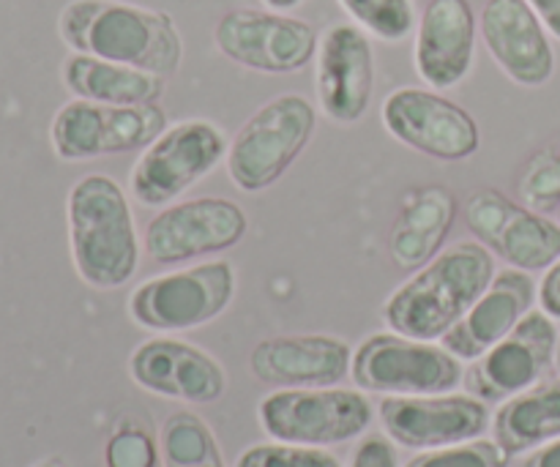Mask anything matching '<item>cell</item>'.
<instances>
[{
  "label": "cell",
  "mask_w": 560,
  "mask_h": 467,
  "mask_svg": "<svg viewBox=\"0 0 560 467\" xmlns=\"http://www.w3.org/2000/svg\"><path fill=\"white\" fill-rule=\"evenodd\" d=\"M495 255L479 241H459L399 284L383 306L394 334L435 342L443 339L495 279Z\"/></svg>",
  "instance_id": "6da1fadb"
},
{
  "label": "cell",
  "mask_w": 560,
  "mask_h": 467,
  "mask_svg": "<svg viewBox=\"0 0 560 467\" xmlns=\"http://www.w3.org/2000/svg\"><path fill=\"white\" fill-rule=\"evenodd\" d=\"M71 52L115 60L173 77L184 63V38L173 16L126 0H71L58 16Z\"/></svg>",
  "instance_id": "7a4b0ae2"
},
{
  "label": "cell",
  "mask_w": 560,
  "mask_h": 467,
  "mask_svg": "<svg viewBox=\"0 0 560 467\" xmlns=\"http://www.w3.org/2000/svg\"><path fill=\"white\" fill-rule=\"evenodd\" d=\"M77 277L96 290L124 288L140 266V235L124 186L104 173L77 180L66 197Z\"/></svg>",
  "instance_id": "3957f363"
},
{
  "label": "cell",
  "mask_w": 560,
  "mask_h": 467,
  "mask_svg": "<svg viewBox=\"0 0 560 467\" xmlns=\"http://www.w3.org/2000/svg\"><path fill=\"white\" fill-rule=\"evenodd\" d=\"M317 129V109L301 93H282L262 104L228 148V173L246 195L271 189L304 153Z\"/></svg>",
  "instance_id": "277c9868"
},
{
  "label": "cell",
  "mask_w": 560,
  "mask_h": 467,
  "mask_svg": "<svg viewBox=\"0 0 560 467\" xmlns=\"http://www.w3.org/2000/svg\"><path fill=\"white\" fill-rule=\"evenodd\" d=\"M228 135L213 120L189 118L167 126L131 167L129 189L145 208H167L200 184L228 156Z\"/></svg>",
  "instance_id": "5b68a950"
},
{
  "label": "cell",
  "mask_w": 560,
  "mask_h": 467,
  "mask_svg": "<svg viewBox=\"0 0 560 467\" xmlns=\"http://www.w3.org/2000/svg\"><path fill=\"white\" fill-rule=\"evenodd\" d=\"M167 126V113L159 104L126 107L71 98L55 113L49 142L60 162H91L145 151Z\"/></svg>",
  "instance_id": "8992f818"
},
{
  "label": "cell",
  "mask_w": 560,
  "mask_h": 467,
  "mask_svg": "<svg viewBox=\"0 0 560 467\" xmlns=\"http://www.w3.org/2000/svg\"><path fill=\"white\" fill-rule=\"evenodd\" d=\"M350 377L361 392L430 397L452 394L463 383V364L443 345L402 334H375L353 353Z\"/></svg>",
  "instance_id": "52a82bcc"
},
{
  "label": "cell",
  "mask_w": 560,
  "mask_h": 467,
  "mask_svg": "<svg viewBox=\"0 0 560 467\" xmlns=\"http://www.w3.org/2000/svg\"><path fill=\"white\" fill-rule=\"evenodd\" d=\"M233 299V262L211 260L137 284L129 315L137 326L151 331H191L224 315Z\"/></svg>",
  "instance_id": "ba28073f"
},
{
  "label": "cell",
  "mask_w": 560,
  "mask_h": 467,
  "mask_svg": "<svg viewBox=\"0 0 560 467\" xmlns=\"http://www.w3.org/2000/svg\"><path fill=\"white\" fill-rule=\"evenodd\" d=\"M268 437L299 446H339L361 437L372 424V402L348 388H279L260 402Z\"/></svg>",
  "instance_id": "9c48e42d"
},
{
  "label": "cell",
  "mask_w": 560,
  "mask_h": 467,
  "mask_svg": "<svg viewBox=\"0 0 560 467\" xmlns=\"http://www.w3.org/2000/svg\"><path fill=\"white\" fill-rule=\"evenodd\" d=\"M213 44L235 66L260 74H295L317 55L315 27L282 11L233 9L219 16Z\"/></svg>",
  "instance_id": "30bf717a"
},
{
  "label": "cell",
  "mask_w": 560,
  "mask_h": 467,
  "mask_svg": "<svg viewBox=\"0 0 560 467\" xmlns=\"http://www.w3.org/2000/svg\"><path fill=\"white\" fill-rule=\"evenodd\" d=\"M381 118L394 140L438 162H465L481 145L474 115L432 87H397L383 98Z\"/></svg>",
  "instance_id": "8fae6325"
},
{
  "label": "cell",
  "mask_w": 560,
  "mask_h": 467,
  "mask_svg": "<svg viewBox=\"0 0 560 467\" xmlns=\"http://www.w3.org/2000/svg\"><path fill=\"white\" fill-rule=\"evenodd\" d=\"M249 217L228 197H195L162 208L142 233L145 255L159 266L222 255L244 241Z\"/></svg>",
  "instance_id": "7c38bea8"
},
{
  "label": "cell",
  "mask_w": 560,
  "mask_h": 467,
  "mask_svg": "<svg viewBox=\"0 0 560 467\" xmlns=\"http://www.w3.org/2000/svg\"><path fill=\"white\" fill-rule=\"evenodd\" d=\"M465 224L479 244L520 271H547L560 257V222L520 206L498 189H479L465 200Z\"/></svg>",
  "instance_id": "4fadbf2b"
},
{
  "label": "cell",
  "mask_w": 560,
  "mask_h": 467,
  "mask_svg": "<svg viewBox=\"0 0 560 467\" xmlns=\"http://www.w3.org/2000/svg\"><path fill=\"white\" fill-rule=\"evenodd\" d=\"M317 104L339 126L359 124L375 93V49L370 33L339 22L320 36L315 55Z\"/></svg>",
  "instance_id": "5bb4252c"
},
{
  "label": "cell",
  "mask_w": 560,
  "mask_h": 467,
  "mask_svg": "<svg viewBox=\"0 0 560 467\" xmlns=\"http://www.w3.org/2000/svg\"><path fill=\"white\" fill-rule=\"evenodd\" d=\"M558 328L545 310H530L506 339L487 350L470 370V392L487 402L512 399L539 386L556 364Z\"/></svg>",
  "instance_id": "9a60e30c"
},
{
  "label": "cell",
  "mask_w": 560,
  "mask_h": 467,
  "mask_svg": "<svg viewBox=\"0 0 560 467\" xmlns=\"http://www.w3.org/2000/svg\"><path fill=\"white\" fill-rule=\"evenodd\" d=\"M377 413L394 443L421 452L476 441L490 430L487 405L463 394L388 397L383 399Z\"/></svg>",
  "instance_id": "2e32d148"
},
{
  "label": "cell",
  "mask_w": 560,
  "mask_h": 467,
  "mask_svg": "<svg viewBox=\"0 0 560 467\" xmlns=\"http://www.w3.org/2000/svg\"><path fill=\"white\" fill-rule=\"evenodd\" d=\"M479 33L498 69L517 85L541 87L556 77L552 36L525 0H487Z\"/></svg>",
  "instance_id": "e0dca14e"
},
{
  "label": "cell",
  "mask_w": 560,
  "mask_h": 467,
  "mask_svg": "<svg viewBox=\"0 0 560 467\" xmlns=\"http://www.w3.org/2000/svg\"><path fill=\"white\" fill-rule=\"evenodd\" d=\"M129 375L145 392L189 405H211L224 397L228 375L206 350L180 339H148L131 353Z\"/></svg>",
  "instance_id": "ac0fdd59"
},
{
  "label": "cell",
  "mask_w": 560,
  "mask_h": 467,
  "mask_svg": "<svg viewBox=\"0 0 560 467\" xmlns=\"http://www.w3.org/2000/svg\"><path fill=\"white\" fill-rule=\"evenodd\" d=\"M479 20L470 0H430L416 22L413 66L432 91L457 87L476 60Z\"/></svg>",
  "instance_id": "d6986e66"
},
{
  "label": "cell",
  "mask_w": 560,
  "mask_h": 467,
  "mask_svg": "<svg viewBox=\"0 0 560 467\" xmlns=\"http://www.w3.org/2000/svg\"><path fill=\"white\" fill-rule=\"evenodd\" d=\"M353 350L348 342L326 334L262 339L249 355V366L260 383L277 388H328L348 377Z\"/></svg>",
  "instance_id": "ffe728a7"
},
{
  "label": "cell",
  "mask_w": 560,
  "mask_h": 467,
  "mask_svg": "<svg viewBox=\"0 0 560 467\" xmlns=\"http://www.w3.org/2000/svg\"><path fill=\"white\" fill-rule=\"evenodd\" d=\"M536 295H539L536 282L528 271L506 268V271L495 273L485 295L441 339V345L459 361L481 359L487 350L506 339L517 328V323L534 310Z\"/></svg>",
  "instance_id": "44dd1931"
},
{
  "label": "cell",
  "mask_w": 560,
  "mask_h": 467,
  "mask_svg": "<svg viewBox=\"0 0 560 467\" xmlns=\"http://www.w3.org/2000/svg\"><path fill=\"white\" fill-rule=\"evenodd\" d=\"M457 219V197L435 184L421 186L405 197L388 233V255L402 271H419L441 255L452 224Z\"/></svg>",
  "instance_id": "7402d4cb"
},
{
  "label": "cell",
  "mask_w": 560,
  "mask_h": 467,
  "mask_svg": "<svg viewBox=\"0 0 560 467\" xmlns=\"http://www.w3.org/2000/svg\"><path fill=\"white\" fill-rule=\"evenodd\" d=\"M60 77L71 96L98 104H156L164 93L162 74L82 52H71L63 60Z\"/></svg>",
  "instance_id": "603a6c76"
},
{
  "label": "cell",
  "mask_w": 560,
  "mask_h": 467,
  "mask_svg": "<svg viewBox=\"0 0 560 467\" xmlns=\"http://www.w3.org/2000/svg\"><path fill=\"white\" fill-rule=\"evenodd\" d=\"M560 437V377L506 399L495 416V441L523 454Z\"/></svg>",
  "instance_id": "cb8c5ba5"
},
{
  "label": "cell",
  "mask_w": 560,
  "mask_h": 467,
  "mask_svg": "<svg viewBox=\"0 0 560 467\" xmlns=\"http://www.w3.org/2000/svg\"><path fill=\"white\" fill-rule=\"evenodd\" d=\"M350 20L381 42H405L416 27L413 0H339Z\"/></svg>",
  "instance_id": "d4e9b609"
},
{
  "label": "cell",
  "mask_w": 560,
  "mask_h": 467,
  "mask_svg": "<svg viewBox=\"0 0 560 467\" xmlns=\"http://www.w3.org/2000/svg\"><path fill=\"white\" fill-rule=\"evenodd\" d=\"M162 452L167 467H195L222 457L211 430L191 413H178L164 424Z\"/></svg>",
  "instance_id": "484cf974"
},
{
  "label": "cell",
  "mask_w": 560,
  "mask_h": 467,
  "mask_svg": "<svg viewBox=\"0 0 560 467\" xmlns=\"http://www.w3.org/2000/svg\"><path fill=\"white\" fill-rule=\"evenodd\" d=\"M520 200L539 213H558L560 208V137L536 151L520 173Z\"/></svg>",
  "instance_id": "4316f807"
},
{
  "label": "cell",
  "mask_w": 560,
  "mask_h": 467,
  "mask_svg": "<svg viewBox=\"0 0 560 467\" xmlns=\"http://www.w3.org/2000/svg\"><path fill=\"white\" fill-rule=\"evenodd\" d=\"M512 454L498 441H468L457 446L430 448L405 467H509Z\"/></svg>",
  "instance_id": "83f0119b"
},
{
  "label": "cell",
  "mask_w": 560,
  "mask_h": 467,
  "mask_svg": "<svg viewBox=\"0 0 560 467\" xmlns=\"http://www.w3.org/2000/svg\"><path fill=\"white\" fill-rule=\"evenodd\" d=\"M235 467H342L334 454L299 443H260L246 448Z\"/></svg>",
  "instance_id": "f1b7e54d"
},
{
  "label": "cell",
  "mask_w": 560,
  "mask_h": 467,
  "mask_svg": "<svg viewBox=\"0 0 560 467\" xmlns=\"http://www.w3.org/2000/svg\"><path fill=\"white\" fill-rule=\"evenodd\" d=\"M107 467H156V446L140 427H120L107 443Z\"/></svg>",
  "instance_id": "f546056e"
},
{
  "label": "cell",
  "mask_w": 560,
  "mask_h": 467,
  "mask_svg": "<svg viewBox=\"0 0 560 467\" xmlns=\"http://www.w3.org/2000/svg\"><path fill=\"white\" fill-rule=\"evenodd\" d=\"M350 467H397V452H394L392 441L381 435H370L355 448Z\"/></svg>",
  "instance_id": "4dcf8cb0"
},
{
  "label": "cell",
  "mask_w": 560,
  "mask_h": 467,
  "mask_svg": "<svg viewBox=\"0 0 560 467\" xmlns=\"http://www.w3.org/2000/svg\"><path fill=\"white\" fill-rule=\"evenodd\" d=\"M539 301L541 310H545L552 320H560V257L545 271V279H541L539 284Z\"/></svg>",
  "instance_id": "1f68e13d"
},
{
  "label": "cell",
  "mask_w": 560,
  "mask_h": 467,
  "mask_svg": "<svg viewBox=\"0 0 560 467\" xmlns=\"http://www.w3.org/2000/svg\"><path fill=\"white\" fill-rule=\"evenodd\" d=\"M525 3L539 14V20L545 22L547 33L560 42V0H525Z\"/></svg>",
  "instance_id": "d6a6232c"
},
{
  "label": "cell",
  "mask_w": 560,
  "mask_h": 467,
  "mask_svg": "<svg viewBox=\"0 0 560 467\" xmlns=\"http://www.w3.org/2000/svg\"><path fill=\"white\" fill-rule=\"evenodd\" d=\"M523 467H560V437L536 448Z\"/></svg>",
  "instance_id": "836d02e7"
},
{
  "label": "cell",
  "mask_w": 560,
  "mask_h": 467,
  "mask_svg": "<svg viewBox=\"0 0 560 467\" xmlns=\"http://www.w3.org/2000/svg\"><path fill=\"white\" fill-rule=\"evenodd\" d=\"M304 3V0H262V5L271 11H282V14H290V11H295L299 5Z\"/></svg>",
  "instance_id": "e575fe53"
},
{
  "label": "cell",
  "mask_w": 560,
  "mask_h": 467,
  "mask_svg": "<svg viewBox=\"0 0 560 467\" xmlns=\"http://www.w3.org/2000/svg\"><path fill=\"white\" fill-rule=\"evenodd\" d=\"M195 467H224V463H222V457H217V459H211V463H202V465H195Z\"/></svg>",
  "instance_id": "d590c367"
},
{
  "label": "cell",
  "mask_w": 560,
  "mask_h": 467,
  "mask_svg": "<svg viewBox=\"0 0 560 467\" xmlns=\"http://www.w3.org/2000/svg\"><path fill=\"white\" fill-rule=\"evenodd\" d=\"M556 364H558V370H560V337H558V350H556Z\"/></svg>",
  "instance_id": "8d00e7d4"
},
{
  "label": "cell",
  "mask_w": 560,
  "mask_h": 467,
  "mask_svg": "<svg viewBox=\"0 0 560 467\" xmlns=\"http://www.w3.org/2000/svg\"><path fill=\"white\" fill-rule=\"evenodd\" d=\"M558 222H560V208H558Z\"/></svg>",
  "instance_id": "74e56055"
},
{
  "label": "cell",
  "mask_w": 560,
  "mask_h": 467,
  "mask_svg": "<svg viewBox=\"0 0 560 467\" xmlns=\"http://www.w3.org/2000/svg\"><path fill=\"white\" fill-rule=\"evenodd\" d=\"M42 467H55V465H42Z\"/></svg>",
  "instance_id": "f35d334b"
}]
</instances>
